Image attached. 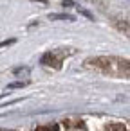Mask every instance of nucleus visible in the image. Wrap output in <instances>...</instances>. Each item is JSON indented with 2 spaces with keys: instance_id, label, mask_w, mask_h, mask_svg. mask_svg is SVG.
I'll list each match as a JSON object with an SVG mask.
<instances>
[{
  "instance_id": "1",
  "label": "nucleus",
  "mask_w": 130,
  "mask_h": 131,
  "mask_svg": "<svg viewBox=\"0 0 130 131\" xmlns=\"http://www.w3.org/2000/svg\"><path fill=\"white\" fill-rule=\"evenodd\" d=\"M34 131H58V126H56V124H49V126H40V127H36Z\"/></svg>"
},
{
  "instance_id": "2",
  "label": "nucleus",
  "mask_w": 130,
  "mask_h": 131,
  "mask_svg": "<svg viewBox=\"0 0 130 131\" xmlns=\"http://www.w3.org/2000/svg\"><path fill=\"white\" fill-rule=\"evenodd\" d=\"M108 131H126V129H125V126H121V124H112V126L108 127Z\"/></svg>"
}]
</instances>
